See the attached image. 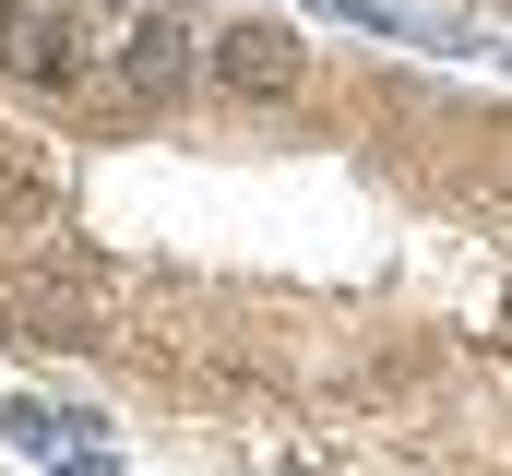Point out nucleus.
<instances>
[{"mask_svg":"<svg viewBox=\"0 0 512 476\" xmlns=\"http://www.w3.org/2000/svg\"><path fill=\"white\" fill-rule=\"evenodd\" d=\"M203 72L227 84V96H298L310 84V48L286 36V24H262V12H239L215 48H203Z\"/></svg>","mask_w":512,"mask_h":476,"instance_id":"f257e3e1","label":"nucleus"},{"mask_svg":"<svg viewBox=\"0 0 512 476\" xmlns=\"http://www.w3.org/2000/svg\"><path fill=\"white\" fill-rule=\"evenodd\" d=\"M191 72H203V36L179 12H131V36H120V96L131 108H167Z\"/></svg>","mask_w":512,"mask_h":476,"instance_id":"f03ea898","label":"nucleus"},{"mask_svg":"<svg viewBox=\"0 0 512 476\" xmlns=\"http://www.w3.org/2000/svg\"><path fill=\"white\" fill-rule=\"evenodd\" d=\"M0 60H12L24 84H72V60H84V48H72V12H60V0H12V12H0Z\"/></svg>","mask_w":512,"mask_h":476,"instance_id":"7ed1b4c3","label":"nucleus"},{"mask_svg":"<svg viewBox=\"0 0 512 476\" xmlns=\"http://www.w3.org/2000/svg\"><path fill=\"white\" fill-rule=\"evenodd\" d=\"M0 441L48 465V453H72V441H96V417H84V405H36V393H24V405H0Z\"/></svg>","mask_w":512,"mask_h":476,"instance_id":"20e7f679","label":"nucleus"},{"mask_svg":"<svg viewBox=\"0 0 512 476\" xmlns=\"http://www.w3.org/2000/svg\"><path fill=\"white\" fill-rule=\"evenodd\" d=\"M60 476H108V453H72V465H60Z\"/></svg>","mask_w":512,"mask_h":476,"instance_id":"39448f33","label":"nucleus"}]
</instances>
